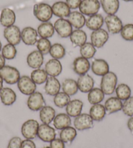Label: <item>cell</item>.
I'll return each mask as SVG.
<instances>
[{"label":"cell","mask_w":133,"mask_h":148,"mask_svg":"<svg viewBox=\"0 0 133 148\" xmlns=\"http://www.w3.org/2000/svg\"><path fill=\"white\" fill-rule=\"evenodd\" d=\"M0 75L5 83L9 84L17 83L20 78V73L17 68L10 66H5L0 70Z\"/></svg>","instance_id":"cell-3"},{"label":"cell","mask_w":133,"mask_h":148,"mask_svg":"<svg viewBox=\"0 0 133 148\" xmlns=\"http://www.w3.org/2000/svg\"><path fill=\"white\" fill-rule=\"evenodd\" d=\"M45 101L42 94L39 92H35L29 96L27 105L32 111H39L45 106Z\"/></svg>","instance_id":"cell-9"},{"label":"cell","mask_w":133,"mask_h":148,"mask_svg":"<svg viewBox=\"0 0 133 148\" xmlns=\"http://www.w3.org/2000/svg\"><path fill=\"white\" fill-rule=\"evenodd\" d=\"M22 140L20 137L15 136L10 140L7 148H21Z\"/></svg>","instance_id":"cell-46"},{"label":"cell","mask_w":133,"mask_h":148,"mask_svg":"<svg viewBox=\"0 0 133 148\" xmlns=\"http://www.w3.org/2000/svg\"><path fill=\"white\" fill-rule=\"evenodd\" d=\"M104 106H105L106 112L112 114L122 110L123 103L121 99L117 97H111L105 101Z\"/></svg>","instance_id":"cell-26"},{"label":"cell","mask_w":133,"mask_h":148,"mask_svg":"<svg viewBox=\"0 0 133 148\" xmlns=\"http://www.w3.org/2000/svg\"><path fill=\"white\" fill-rule=\"evenodd\" d=\"M118 77L112 72H109L103 76L100 82V89L106 95L112 94L115 91Z\"/></svg>","instance_id":"cell-1"},{"label":"cell","mask_w":133,"mask_h":148,"mask_svg":"<svg viewBox=\"0 0 133 148\" xmlns=\"http://www.w3.org/2000/svg\"><path fill=\"white\" fill-rule=\"evenodd\" d=\"M127 127L130 131L133 134V116L129 119L128 122H127Z\"/></svg>","instance_id":"cell-50"},{"label":"cell","mask_w":133,"mask_h":148,"mask_svg":"<svg viewBox=\"0 0 133 148\" xmlns=\"http://www.w3.org/2000/svg\"><path fill=\"white\" fill-rule=\"evenodd\" d=\"M123 1H127V2H128V1H133V0H123Z\"/></svg>","instance_id":"cell-54"},{"label":"cell","mask_w":133,"mask_h":148,"mask_svg":"<svg viewBox=\"0 0 133 148\" xmlns=\"http://www.w3.org/2000/svg\"><path fill=\"white\" fill-rule=\"evenodd\" d=\"M108 38V33L103 29L94 31L91 34V43L97 48H100L105 46Z\"/></svg>","instance_id":"cell-12"},{"label":"cell","mask_w":133,"mask_h":148,"mask_svg":"<svg viewBox=\"0 0 133 148\" xmlns=\"http://www.w3.org/2000/svg\"><path fill=\"white\" fill-rule=\"evenodd\" d=\"M74 126L78 131L86 130L94 126V120L89 114L86 113L80 114L74 119Z\"/></svg>","instance_id":"cell-10"},{"label":"cell","mask_w":133,"mask_h":148,"mask_svg":"<svg viewBox=\"0 0 133 148\" xmlns=\"http://www.w3.org/2000/svg\"><path fill=\"white\" fill-rule=\"evenodd\" d=\"M62 63L58 59H52L49 60L45 64V71L47 74L51 77L59 76L62 72Z\"/></svg>","instance_id":"cell-17"},{"label":"cell","mask_w":133,"mask_h":148,"mask_svg":"<svg viewBox=\"0 0 133 148\" xmlns=\"http://www.w3.org/2000/svg\"><path fill=\"white\" fill-rule=\"evenodd\" d=\"M5 66V59L2 55H0V70H1Z\"/></svg>","instance_id":"cell-51"},{"label":"cell","mask_w":133,"mask_h":148,"mask_svg":"<svg viewBox=\"0 0 133 148\" xmlns=\"http://www.w3.org/2000/svg\"><path fill=\"white\" fill-rule=\"evenodd\" d=\"M90 63L88 59L83 57L76 58L73 62V70L80 76L86 74L89 70Z\"/></svg>","instance_id":"cell-15"},{"label":"cell","mask_w":133,"mask_h":148,"mask_svg":"<svg viewBox=\"0 0 133 148\" xmlns=\"http://www.w3.org/2000/svg\"><path fill=\"white\" fill-rule=\"evenodd\" d=\"M84 103L80 99L71 100L68 105L66 106V114L70 117L76 118V116L80 115L83 109Z\"/></svg>","instance_id":"cell-22"},{"label":"cell","mask_w":133,"mask_h":148,"mask_svg":"<svg viewBox=\"0 0 133 148\" xmlns=\"http://www.w3.org/2000/svg\"><path fill=\"white\" fill-rule=\"evenodd\" d=\"M21 148H36V145L31 140L26 139L22 141Z\"/></svg>","instance_id":"cell-49"},{"label":"cell","mask_w":133,"mask_h":148,"mask_svg":"<svg viewBox=\"0 0 133 148\" xmlns=\"http://www.w3.org/2000/svg\"><path fill=\"white\" fill-rule=\"evenodd\" d=\"M70 101V96L63 92L57 93L54 96V98L55 105L59 108H63L66 107Z\"/></svg>","instance_id":"cell-41"},{"label":"cell","mask_w":133,"mask_h":148,"mask_svg":"<svg viewBox=\"0 0 133 148\" xmlns=\"http://www.w3.org/2000/svg\"><path fill=\"white\" fill-rule=\"evenodd\" d=\"M49 53L51 57H53V59L59 60L65 57L66 51L63 45L59 43H55L52 45Z\"/></svg>","instance_id":"cell-40"},{"label":"cell","mask_w":133,"mask_h":148,"mask_svg":"<svg viewBox=\"0 0 133 148\" xmlns=\"http://www.w3.org/2000/svg\"><path fill=\"white\" fill-rule=\"evenodd\" d=\"M105 95L100 88H94L88 92L87 99L91 105L99 104L105 99Z\"/></svg>","instance_id":"cell-36"},{"label":"cell","mask_w":133,"mask_h":148,"mask_svg":"<svg viewBox=\"0 0 133 148\" xmlns=\"http://www.w3.org/2000/svg\"><path fill=\"white\" fill-rule=\"evenodd\" d=\"M33 14L40 22H48L53 16L52 7L44 3L36 4L33 7Z\"/></svg>","instance_id":"cell-2"},{"label":"cell","mask_w":133,"mask_h":148,"mask_svg":"<svg viewBox=\"0 0 133 148\" xmlns=\"http://www.w3.org/2000/svg\"><path fill=\"white\" fill-rule=\"evenodd\" d=\"M100 5L108 15L116 14L119 8V0H100Z\"/></svg>","instance_id":"cell-31"},{"label":"cell","mask_w":133,"mask_h":148,"mask_svg":"<svg viewBox=\"0 0 133 148\" xmlns=\"http://www.w3.org/2000/svg\"><path fill=\"white\" fill-rule=\"evenodd\" d=\"M56 133L55 129L47 124H42L39 125L37 132V136L45 142H51L55 138Z\"/></svg>","instance_id":"cell-13"},{"label":"cell","mask_w":133,"mask_h":148,"mask_svg":"<svg viewBox=\"0 0 133 148\" xmlns=\"http://www.w3.org/2000/svg\"><path fill=\"white\" fill-rule=\"evenodd\" d=\"M109 64L104 59H95L92 62L91 70L96 75L103 77L109 72Z\"/></svg>","instance_id":"cell-21"},{"label":"cell","mask_w":133,"mask_h":148,"mask_svg":"<svg viewBox=\"0 0 133 148\" xmlns=\"http://www.w3.org/2000/svg\"><path fill=\"white\" fill-rule=\"evenodd\" d=\"M70 40L74 46L81 47L85 43H86L87 35L84 31L81 29H75L71 33Z\"/></svg>","instance_id":"cell-32"},{"label":"cell","mask_w":133,"mask_h":148,"mask_svg":"<svg viewBox=\"0 0 133 148\" xmlns=\"http://www.w3.org/2000/svg\"><path fill=\"white\" fill-rule=\"evenodd\" d=\"M44 57L41 52L35 50L31 52L27 57L28 65L33 69H39L43 64Z\"/></svg>","instance_id":"cell-19"},{"label":"cell","mask_w":133,"mask_h":148,"mask_svg":"<svg viewBox=\"0 0 133 148\" xmlns=\"http://www.w3.org/2000/svg\"><path fill=\"white\" fill-rule=\"evenodd\" d=\"M53 124L55 129L58 130H62V129L71 125V117L67 114L60 113L55 116L54 120H53Z\"/></svg>","instance_id":"cell-28"},{"label":"cell","mask_w":133,"mask_h":148,"mask_svg":"<svg viewBox=\"0 0 133 148\" xmlns=\"http://www.w3.org/2000/svg\"><path fill=\"white\" fill-rule=\"evenodd\" d=\"M106 109L105 106L101 104L93 105L89 110V115L94 121H102L106 115Z\"/></svg>","instance_id":"cell-33"},{"label":"cell","mask_w":133,"mask_h":148,"mask_svg":"<svg viewBox=\"0 0 133 148\" xmlns=\"http://www.w3.org/2000/svg\"><path fill=\"white\" fill-rule=\"evenodd\" d=\"M3 35L9 44L17 46L20 44L21 39V31L17 25H11L5 27L3 31Z\"/></svg>","instance_id":"cell-6"},{"label":"cell","mask_w":133,"mask_h":148,"mask_svg":"<svg viewBox=\"0 0 133 148\" xmlns=\"http://www.w3.org/2000/svg\"><path fill=\"white\" fill-rule=\"evenodd\" d=\"M40 120L44 124H49L54 120L55 116V110L50 106H44L40 110Z\"/></svg>","instance_id":"cell-29"},{"label":"cell","mask_w":133,"mask_h":148,"mask_svg":"<svg viewBox=\"0 0 133 148\" xmlns=\"http://www.w3.org/2000/svg\"><path fill=\"white\" fill-rule=\"evenodd\" d=\"M38 33L31 27H26L21 31V39L26 45L33 46L37 44Z\"/></svg>","instance_id":"cell-14"},{"label":"cell","mask_w":133,"mask_h":148,"mask_svg":"<svg viewBox=\"0 0 133 148\" xmlns=\"http://www.w3.org/2000/svg\"><path fill=\"white\" fill-rule=\"evenodd\" d=\"M115 91L117 97L121 101H125L131 96V88L126 84H119L116 86Z\"/></svg>","instance_id":"cell-37"},{"label":"cell","mask_w":133,"mask_h":148,"mask_svg":"<svg viewBox=\"0 0 133 148\" xmlns=\"http://www.w3.org/2000/svg\"><path fill=\"white\" fill-rule=\"evenodd\" d=\"M62 90L63 92L69 96H74L78 91L77 81L72 79H66L62 83Z\"/></svg>","instance_id":"cell-35"},{"label":"cell","mask_w":133,"mask_h":148,"mask_svg":"<svg viewBox=\"0 0 133 148\" xmlns=\"http://www.w3.org/2000/svg\"><path fill=\"white\" fill-rule=\"evenodd\" d=\"M55 32L54 26L50 22H43L39 25L37 33L41 38H49L54 35Z\"/></svg>","instance_id":"cell-30"},{"label":"cell","mask_w":133,"mask_h":148,"mask_svg":"<svg viewBox=\"0 0 133 148\" xmlns=\"http://www.w3.org/2000/svg\"><path fill=\"white\" fill-rule=\"evenodd\" d=\"M69 22L73 26V27L76 28V29H80L86 25V18L84 15L80 12L74 11L71 12L68 16Z\"/></svg>","instance_id":"cell-25"},{"label":"cell","mask_w":133,"mask_h":148,"mask_svg":"<svg viewBox=\"0 0 133 148\" xmlns=\"http://www.w3.org/2000/svg\"><path fill=\"white\" fill-rule=\"evenodd\" d=\"M94 79L88 74L80 75L77 81L78 90L83 93H87L94 88Z\"/></svg>","instance_id":"cell-16"},{"label":"cell","mask_w":133,"mask_h":148,"mask_svg":"<svg viewBox=\"0 0 133 148\" xmlns=\"http://www.w3.org/2000/svg\"><path fill=\"white\" fill-rule=\"evenodd\" d=\"M16 21L15 12L12 9L5 8L1 11L0 17V23L3 27H7L15 24Z\"/></svg>","instance_id":"cell-23"},{"label":"cell","mask_w":133,"mask_h":148,"mask_svg":"<svg viewBox=\"0 0 133 148\" xmlns=\"http://www.w3.org/2000/svg\"><path fill=\"white\" fill-rule=\"evenodd\" d=\"M17 84L18 88L21 93L27 95V96H30L31 94L35 92L37 88L36 84L32 81L31 77L28 75L20 77Z\"/></svg>","instance_id":"cell-8"},{"label":"cell","mask_w":133,"mask_h":148,"mask_svg":"<svg viewBox=\"0 0 133 148\" xmlns=\"http://www.w3.org/2000/svg\"><path fill=\"white\" fill-rule=\"evenodd\" d=\"M60 89L61 84L58 79L55 77H48L44 86V91L46 94L49 96H55L59 93Z\"/></svg>","instance_id":"cell-18"},{"label":"cell","mask_w":133,"mask_h":148,"mask_svg":"<svg viewBox=\"0 0 133 148\" xmlns=\"http://www.w3.org/2000/svg\"><path fill=\"white\" fill-rule=\"evenodd\" d=\"M121 36L125 40L132 41L133 40V24L128 23L123 26L121 31Z\"/></svg>","instance_id":"cell-44"},{"label":"cell","mask_w":133,"mask_h":148,"mask_svg":"<svg viewBox=\"0 0 133 148\" xmlns=\"http://www.w3.org/2000/svg\"><path fill=\"white\" fill-rule=\"evenodd\" d=\"M1 47H2V44H1V41H0V51H1Z\"/></svg>","instance_id":"cell-53"},{"label":"cell","mask_w":133,"mask_h":148,"mask_svg":"<svg viewBox=\"0 0 133 148\" xmlns=\"http://www.w3.org/2000/svg\"><path fill=\"white\" fill-rule=\"evenodd\" d=\"M42 148H50V147H48V146H46V147H42Z\"/></svg>","instance_id":"cell-55"},{"label":"cell","mask_w":133,"mask_h":148,"mask_svg":"<svg viewBox=\"0 0 133 148\" xmlns=\"http://www.w3.org/2000/svg\"><path fill=\"white\" fill-rule=\"evenodd\" d=\"M96 48L90 42H86L83 46L80 47V52L82 57L86 58L87 59H90L94 57L95 54L96 53Z\"/></svg>","instance_id":"cell-39"},{"label":"cell","mask_w":133,"mask_h":148,"mask_svg":"<svg viewBox=\"0 0 133 148\" xmlns=\"http://www.w3.org/2000/svg\"><path fill=\"white\" fill-rule=\"evenodd\" d=\"M50 148H65V142L60 138H55L50 142Z\"/></svg>","instance_id":"cell-47"},{"label":"cell","mask_w":133,"mask_h":148,"mask_svg":"<svg viewBox=\"0 0 133 148\" xmlns=\"http://www.w3.org/2000/svg\"><path fill=\"white\" fill-rule=\"evenodd\" d=\"M0 98L2 103L6 106H10L15 103L17 100V94L12 89L8 88H3L0 91Z\"/></svg>","instance_id":"cell-24"},{"label":"cell","mask_w":133,"mask_h":148,"mask_svg":"<svg viewBox=\"0 0 133 148\" xmlns=\"http://www.w3.org/2000/svg\"><path fill=\"white\" fill-rule=\"evenodd\" d=\"M39 127V122L35 120H29L23 123L21 132L26 139L32 140L36 138Z\"/></svg>","instance_id":"cell-5"},{"label":"cell","mask_w":133,"mask_h":148,"mask_svg":"<svg viewBox=\"0 0 133 148\" xmlns=\"http://www.w3.org/2000/svg\"><path fill=\"white\" fill-rule=\"evenodd\" d=\"M100 4L98 0H82L79 10L82 14L91 16L98 14Z\"/></svg>","instance_id":"cell-4"},{"label":"cell","mask_w":133,"mask_h":148,"mask_svg":"<svg viewBox=\"0 0 133 148\" xmlns=\"http://www.w3.org/2000/svg\"><path fill=\"white\" fill-rule=\"evenodd\" d=\"M82 0H66V3L71 9H76L79 8Z\"/></svg>","instance_id":"cell-48"},{"label":"cell","mask_w":133,"mask_h":148,"mask_svg":"<svg viewBox=\"0 0 133 148\" xmlns=\"http://www.w3.org/2000/svg\"><path fill=\"white\" fill-rule=\"evenodd\" d=\"M3 79H2L1 75H0V91L3 89Z\"/></svg>","instance_id":"cell-52"},{"label":"cell","mask_w":133,"mask_h":148,"mask_svg":"<svg viewBox=\"0 0 133 148\" xmlns=\"http://www.w3.org/2000/svg\"><path fill=\"white\" fill-rule=\"evenodd\" d=\"M31 79L36 84H41L46 83L48 75L45 70L35 69L31 73Z\"/></svg>","instance_id":"cell-38"},{"label":"cell","mask_w":133,"mask_h":148,"mask_svg":"<svg viewBox=\"0 0 133 148\" xmlns=\"http://www.w3.org/2000/svg\"><path fill=\"white\" fill-rule=\"evenodd\" d=\"M105 23V19L103 16L100 14H96L89 16L88 19L86 20V25L89 29L95 31L100 29Z\"/></svg>","instance_id":"cell-27"},{"label":"cell","mask_w":133,"mask_h":148,"mask_svg":"<svg viewBox=\"0 0 133 148\" xmlns=\"http://www.w3.org/2000/svg\"><path fill=\"white\" fill-rule=\"evenodd\" d=\"M106 27L112 34H118L121 32L123 28V23L118 16L115 14L107 15L105 18Z\"/></svg>","instance_id":"cell-11"},{"label":"cell","mask_w":133,"mask_h":148,"mask_svg":"<svg viewBox=\"0 0 133 148\" xmlns=\"http://www.w3.org/2000/svg\"><path fill=\"white\" fill-rule=\"evenodd\" d=\"M17 51L15 46L10 44H7L2 48V55L5 59L12 60L15 59L17 55Z\"/></svg>","instance_id":"cell-43"},{"label":"cell","mask_w":133,"mask_h":148,"mask_svg":"<svg viewBox=\"0 0 133 148\" xmlns=\"http://www.w3.org/2000/svg\"><path fill=\"white\" fill-rule=\"evenodd\" d=\"M77 136L76 129L73 127L69 126L61 130L60 138L65 143H71Z\"/></svg>","instance_id":"cell-34"},{"label":"cell","mask_w":133,"mask_h":148,"mask_svg":"<svg viewBox=\"0 0 133 148\" xmlns=\"http://www.w3.org/2000/svg\"><path fill=\"white\" fill-rule=\"evenodd\" d=\"M51 46V42L48 38H41L37 42V47L38 51L41 52L42 55L49 53Z\"/></svg>","instance_id":"cell-42"},{"label":"cell","mask_w":133,"mask_h":148,"mask_svg":"<svg viewBox=\"0 0 133 148\" xmlns=\"http://www.w3.org/2000/svg\"><path fill=\"white\" fill-rule=\"evenodd\" d=\"M53 14L60 18L68 17L71 14V9L66 2L57 1L54 3L52 6Z\"/></svg>","instance_id":"cell-20"},{"label":"cell","mask_w":133,"mask_h":148,"mask_svg":"<svg viewBox=\"0 0 133 148\" xmlns=\"http://www.w3.org/2000/svg\"><path fill=\"white\" fill-rule=\"evenodd\" d=\"M125 114L129 117L133 116V96H131L123 103V108H122Z\"/></svg>","instance_id":"cell-45"},{"label":"cell","mask_w":133,"mask_h":148,"mask_svg":"<svg viewBox=\"0 0 133 148\" xmlns=\"http://www.w3.org/2000/svg\"><path fill=\"white\" fill-rule=\"evenodd\" d=\"M54 29L58 35L62 38H67L70 37L73 33V26L68 20L65 18H59L54 23Z\"/></svg>","instance_id":"cell-7"}]
</instances>
